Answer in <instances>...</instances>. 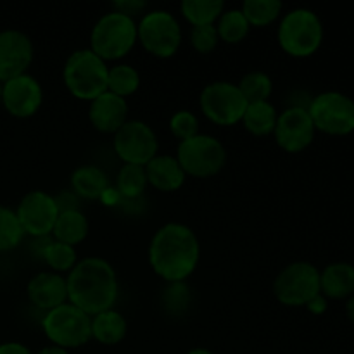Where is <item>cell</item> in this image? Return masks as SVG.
I'll return each mask as SVG.
<instances>
[{"mask_svg": "<svg viewBox=\"0 0 354 354\" xmlns=\"http://www.w3.org/2000/svg\"><path fill=\"white\" fill-rule=\"evenodd\" d=\"M225 9L223 0H183L180 3V12L192 28L216 24Z\"/></svg>", "mask_w": 354, "mask_h": 354, "instance_id": "cell-25", "label": "cell"}, {"mask_svg": "<svg viewBox=\"0 0 354 354\" xmlns=\"http://www.w3.org/2000/svg\"><path fill=\"white\" fill-rule=\"evenodd\" d=\"M315 124L306 107L289 106L279 113L273 138L282 151L297 154L311 145L315 138Z\"/></svg>", "mask_w": 354, "mask_h": 354, "instance_id": "cell-14", "label": "cell"}, {"mask_svg": "<svg viewBox=\"0 0 354 354\" xmlns=\"http://www.w3.org/2000/svg\"><path fill=\"white\" fill-rule=\"evenodd\" d=\"M277 40L280 48L290 57H310L324 41V24L315 10L297 7L282 16Z\"/></svg>", "mask_w": 354, "mask_h": 354, "instance_id": "cell-4", "label": "cell"}, {"mask_svg": "<svg viewBox=\"0 0 354 354\" xmlns=\"http://www.w3.org/2000/svg\"><path fill=\"white\" fill-rule=\"evenodd\" d=\"M175 158L187 176L211 178L227 165V149L213 135L199 133L189 140L178 142Z\"/></svg>", "mask_w": 354, "mask_h": 354, "instance_id": "cell-8", "label": "cell"}, {"mask_svg": "<svg viewBox=\"0 0 354 354\" xmlns=\"http://www.w3.org/2000/svg\"><path fill=\"white\" fill-rule=\"evenodd\" d=\"M283 3L280 0H244L241 6L251 28H266L280 17Z\"/></svg>", "mask_w": 354, "mask_h": 354, "instance_id": "cell-29", "label": "cell"}, {"mask_svg": "<svg viewBox=\"0 0 354 354\" xmlns=\"http://www.w3.org/2000/svg\"><path fill=\"white\" fill-rule=\"evenodd\" d=\"M199 107L204 116L218 127H234L244 118L248 100L239 90L237 83L213 82L203 88Z\"/></svg>", "mask_w": 354, "mask_h": 354, "instance_id": "cell-10", "label": "cell"}, {"mask_svg": "<svg viewBox=\"0 0 354 354\" xmlns=\"http://www.w3.org/2000/svg\"><path fill=\"white\" fill-rule=\"evenodd\" d=\"M147 256L152 272L166 283L187 282L199 265V239L189 225L169 221L152 235Z\"/></svg>", "mask_w": 354, "mask_h": 354, "instance_id": "cell-1", "label": "cell"}, {"mask_svg": "<svg viewBox=\"0 0 354 354\" xmlns=\"http://www.w3.org/2000/svg\"><path fill=\"white\" fill-rule=\"evenodd\" d=\"M149 9V3L145 0H118L113 2V10L124 14V16L131 17V19H140Z\"/></svg>", "mask_w": 354, "mask_h": 354, "instance_id": "cell-36", "label": "cell"}, {"mask_svg": "<svg viewBox=\"0 0 354 354\" xmlns=\"http://www.w3.org/2000/svg\"><path fill=\"white\" fill-rule=\"evenodd\" d=\"M220 44V37L214 24L209 26H196L190 30V45L199 54H209Z\"/></svg>", "mask_w": 354, "mask_h": 354, "instance_id": "cell-35", "label": "cell"}, {"mask_svg": "<svg viewBox=\"0 0 354 354\" xmlns=\"http://www.w3.org/2000/svg\"><path fill=\"white\" fill-rule=\"evenodd\" d=\"M109 66L90 48L75 50L62 69V82L75 99L92 102L107 92Z\"/></svg>", "mask_w": 354, "mask_h": 354, "instance_id": "cell-5", "label": "cell"}, {"mask_svg": "<svg viewBox=\"0 0 354 354\" xmlns=\"http://www.w3.org/2000/svg\"><path fill=\"white\" fill-rule=\"evenodd\" d=\"M128 324L118 310H106L92 317V339L102 346H116L124 341Z\"/></svg>", "mask_w": 354, "mask_h": 354, "instance_id": "cell-22", "label": "cell"}, {"mask_svg": "<svg viewBox=\"0 0 354 354\" xmlns=\"http://www.w3.org/2000/svg\"><path fill=\"white\" fill-rule=\"evenodd\" d=\"M214 26H216L220 41L230 45L241 44L242 40L248 38L249 31H251V24L248 23L241 9H225V12L221 14Z\"/></svg>", "mask_w": 354, "mask_h": 354, "instance_id": "cell-28", "label": "cell"}, {"mask_svg": "<svg viewBox=\"0 0 354 354\" xmlns=\"http://www.w3.org/2000/svg\"><path fill=\"white\" fill-rule=\"evenodd\" d=\"M24 235L33 239L50 237L59 216V206L55 197L45 190H31L24 194L16 209Z\"/></svg>", "mask_w": 354, "mask_h": 354, "instance_id": "cell-13", "label": "cell"}, {"mask_svg": "<svg viewBox=\"0 0 354 354\" xmlns=\"http://www.w3.org/2000/svg\"><path fill=\"white\" fill-rule=\"evenodd\" d=\"M140 88V75L131 64H114L107 73V90L114 95L127 99Z\"/></svg>", "mask_w": 354, "mask_h": 354, "instance_id": "cell-30", "label": "cell"}, {"mask_svg": "<svg viewBox=\"0 0 354 354\" xmlns=\"http://www.w3.org/2000/svg\"><path fill=\"white\" fill-rule=\"evenodd\" d=\"M55 203H57L59 211H69V209H80L78 206V197L68 190V192H61V196H54Z\"/></svg>", "mask_w": 354, "mask_h": 354, "instance_id": "cell-37", "label": "cell"}, {"mask_svg": "<svg viewBox=\"0 0 354 354\" xmlns=\"http://www.w3.org/2000/svg\"><path fill=\"white\" fill-rule=\"evenodd\" d=\"M308 310L311 311L313 315H322L327 311V297L324 296V294H318V296H315L313 299L310 301V303L306 304Z\"/></svg>", "mask_w": 354, "mask_h": 354, "instance_id": "cell-39", "label": "cell"}, {"mask_svg": "<svg viewBox=\"0 0 354 354\" xmlns=\"http://www.w3.org/2000/svg\"><path fill=\"white\" fill-rule=\"evenodd\" d=\"M187 282L166 283V289L161 294V306L171 317H183L192 304V292Z\"/></svg>", "mask_w": 354, "mask_h": 354, "instance_id": "cell-31", "label": "cell"}, {"mask_svg": "<svg viewBox=\"0 0 354 354\" xmlns=\"http://www.w3.org/2000/svg\"><path fill=\"white\" fill-rule=\"evenodd\" d=\"M137 40L154 57L169 59L182 45V26L169 10H147L137 21Z\"/></svg>", "mask_w": 354, "mask_h": 354, "instance_id": "cell-7", "label": "cell"}, {"mask_svg": "<svg viewBox=\"0 0 354 354\" xmlns=\"http://www.w3.org/2000/svg\"><path fill=\"white\" fill-rule=\"evenodd\" d=\"M147 185L145 166L138 165H123L114 180V190L121 199H140Z\"/></svg>", "mask_w": 354, "mask_h": 354, "instance_id": "cell-26", "label": "cell"}, {"mask_svg": "<svg viewBox=\"0 0 354 354\" xmlns=\"http://www.w3.org/2000/svg\"><path fill=\"white\" fill-rule=\"evenodd\" d=\"M113 149L123 165L145 166L159 154V140L145 121L128 120L113 135Z\"/></svg>", "mask_w": 354, "mask_h": 354, "instance_id": "cell-12", "label": "cell"}, {"mask_svg": "<svg viewBox=\"0 0 354 354\" xmlns=\"http://www.w3.org/2000/svg\"><path fill=\"white\" fill-rule=\"evenodd\" d=\"M0 354H33L31 349L28 346H24L23 342H16V341H10V342H3L0 344Z\"/></svg>", "mask_w": 354, "mask_h": 354, "instance_id": "cell-38", "label": "cell"}, {"mask_svg": "<svg viewBox=\"0 0 354 354\" xmlns=\"http://www.w3.org/2000/svg\"><path fill=\"white\" fill-rule=\"evenodd\" d=\"M169 131L178 142L189 140V138L199 135V120L196 114L187 109L176 111L169 118Z\"/></svg>", "mask_w": 354, "mask_h": 354, "instance_id": "cell-34", "label": "cell"}, {"mask_svg": "<svg viewBox=\"0 0 354 354\" xmlns=\"http://www.w3.org/2000/svg\"><path fill=\"white\" fill-rule=\"evenodd\" d=\"M187 354H214V353H211L209 349H206V348H196V349H190Z\"/></svg>", "mask_w": 354, "mask_h": 354, "instance_id": "cell-42", "label": "cell"}, {"mask_svg": "<svg viewBox=\"0 0 354 354\" xmlns=\"http://www.w3.org/2000/svg\"><path fill=\"white\" fill-rule=\"evenodd\" d=\"M320 292L330 299H344L354 294V266L332 263L320 272Z\"/></svg>", "mask_w": 354, "mask_h": 354, "instance_id": "cell-21", "label": "cell"}, {"mask_svg": "<svg viewBox=\"0 0 354 354\" xmlns=\"http://www.w3.org/2000/svg\"><path fill=\"white\" fill-rule=\"evenodd\" d=\"M239 90L248 100V104L252 102H263V100H270L273 93V82L266 73L263 71H251L241 78L237 83Z\"/></svg>", "mask_w": 354, "mask_h": 354, "instance_id": "cell-32", "label": "cell"}, {"mask_svg": "<svg viewBox=\"0 0 354 354\" xmlns=\"http://www.w3.org/2000/svg\"><path fill=\"white\" fill-rule=\"evenodd\" d=\"M41 261L48 266V272L59 273V275H64L66 273V275H68V273L75 268L76 263H78L80 259L76 248L50 239L44 249Z\"/></svg>", "mask_w": 354, "mask_h": 354, "instance_id": "cell-27", "label": "cell"}, {"mask_svg": "<svg viewBox=\"0 0 354 354\" xmlns=\"http://www.w3.org/2000/svg\"><path fill=\"white\" fill-rule=\"evenodd\" d=\"M273 294L283 306H306L320 294V270L308 261L290 263L273 280Z\"/></svg>", "mask_w": 354, "mask_h": 354, "instance_id": "cell-9", "label": "cell"}, {"mask_svg": "<svg viewBox=\"0 0 354 354\" xmlns=\"http://www.w3.org/2000/svg\"><path fill=\"white\" fill-rule=\"evenodd\" d=\"M68 303L88 317L113 310L120 296V280L114 266L99 256L82 258L66 275Z\"/></svg>", "mask_w": 354, "mask_h": 354, "instance_id": "cell-2", "label": "cell"}, {"mask_svg": "<svg viewBox=\"0 0 354 354\" xmlns=\"http://www.w3.org/2000/svg\"><path fill=\"white\" fill-rule=\"evenodd\" d=\"M306 109L315 130L328 135H349L354 131V100L346 93L335 90L318 93Z\"/></svg>", "mask_w": 354, "mask_h": 354, "instance_id": "cell-11", "label": "cell"}, {"mask_svg": "<svg viewBox=\"0 0 354 354\" xmlns=\"http://www.w3.org/2000/svg\"><path fill=\"white\" fill-rule=\"evenodd\" d=\"M33 55V41L24 31L14 28L0 31V83L28 73Z\"/></svg>", "mask_w": 354, "mask_h": 354, "instance_id": "cell-16", "label": "cell"}, {"mask_svg": "<svg viewBox=\"0 0 354 354\" xmlns=\"http://www.w3.org/2000/svg\"><path fill=\"white\" fill-rule=\"evenodd\" d=\"M24 232L21 228L16 211L0 206V252L14 251L23 242Z\"/></svg>", "mask_w": 354, "mask_h": 354, "instance_id": "cell-33", "label": "cell"}, {"mask_svg": "<svg viewBox=\"0 0 354 354\" xmlns=\"http://www.w3.org/2000/svg\"><path fill=\"white\" fill-rule=\"evenodd\" d=\"M346 313H348V318L354 324V294L348 299L346 303Z\"/></svg>", "mask_w": 354, "mask_h": 354, "instance_id": "cell-41", "label": "cell"}, {"mask_svg": "<svg viewBox=\"0 0 354 354\" xmlns=\"http://www.w3.org/2000/svg\"><path fill=\"white\" fill-rule=\"evenodd\" d=\"M149 185L161 192H176L185 183L187 175L175 156L158 154L149 165H145Z\"/></svg>", "mask_w": 354, "mask_h": 354, "instance_id": "cell-19", "label": "cell"}, {"mask_svg": "<svg viewBox=\"0 0 354 354\" xmlns=\"http://www.w3.org/2000/svg\"><path fill=\"white\" fill-rule=\"evenodd\" d=\"M137 44V21L109 10L93 24L88 48L104 62H114L127 57Z\"/></svg>", "mask_w": 354, "mask_h": 354, "instance_id": "cell-3", "label": "cell"}, {"mask_svg": "<svg viewBox=\"0 0 354 354\" xmlns=\"http://www.w3.org/2000/svg\"><path fill=\"white\" fill-rule=\"evenodd\" d=\"M37 354H69V351H66V349L57 348V346L50 344V346H45V348H41Z\"/></svg>", "mask_w": 354, "mask_h": 354, "instance_id": "cell-40", "label": "cell"}, {"mask_svg": "<svg viewBox=\"0 0 354 354\" xmlns=\"http://www.w3.org/2000/svg\"><path fill=\"white\" fill-rule=\"evenodd\" d=\"M0 106H2V83H0Z\"/></svg>", "mask_w": 354, "mask_h": 354, "instance_id": "cell-43", "label": "cell"}, {"mask_svg": "<svg viewBox=\"0 0 354 354\" xmlns=\"http://www.w3.org/2000/svg\"><path fill=\"white\" fill-rule=\"evenodd\" d=\"M90 223L88 218L80 209L61 211L57 216V221L52 230V239L76 248L88 237Z\"/></svg>", "mask_w": 354, "mask_h": 354, "instance_id": "cell-23", "label": "cell"}, {"mask_svg": "<svg viewBox=\"0 0 354 354\" xmlns=\"http://www.w3.org/2000/svg\"><path fill=\"white\" fill-rule=\"evenodd\" d=\"M71 192L75 194L78 199L85 201H100L111 189L109 178L107 173L102 168L93 165H85L76 168L71 173Z\"/></svg>", "mask_w": 354, "mask_h": 354, "instance_id": "cell-20", "label": "cell"}, {"mask_svg": "<svg viewBox=\"0 0 354 354\" xmlns=\"http://www.w3.org/2000/svg\"><path fill=\"white\" fill-rule=\"evenodd\" d=\"M26 296L28 301L44 313L62 306V304L68 303L66 275H59L54 272L37 273L28 282Z\"/></svg>", "mask_w": 354, "mask_h": 354, "instance_id": "cell-17", "label": "cell"}, {"mask_svg": "<svg viewBox=\"0 0 354 354\" xmlns=\"http://www.w3.org/2000/svg\"><path fill=\"white\" fill-rule=\"evenodd\" d=\"M277 120H279L277 107L270 100H263V102L248 104L241 123L254 137H268V135H273Z\"/></svg>", "mask_w": 354, "mask_h": 354, "instance_id": "cell-24", "label": "cell"}, {"mask_svg": "<svg viewBox=\"0 0 354 354\" xmlns=\"http://www.w3.org/2000/svg\"><path fill=\"white\" fill-rule=\"evenodd\" d=\"M41 328L52 346L66 351L82 348L92 341V317L69 303L44 313Z\"/></svg>", "mask_w": 354, "mask_h": 354, "instance_id": "cell-6", "label": "cell"}, {"mask_svg": "<svg viewBox=\"0 0 354 354\" xmlns=\"http://www.w3.org/2000/svg\"><path fill=\"white\" fill-rule=\"evenodd\" d=\"M88 120L100 133L114 135L128 121L127 99H121L107 90L90 102Z\"/></svg>", "mask_w": 354, "mask_h": 354, "instance_id": "cell-18", "label": "cell"}, {"mask_svg": "<svg viewBox=\"0 0 354 354\" xmlns=\"http://www.w3.org/2000/svg\"><path fill=\"white\" fill-rule=\"evenodd\" d=\"M44 104V88L30 73L2 83V106L10 116L26 120L35 116Z\"/></svg>", "mask_w": 354, "mask_h": 354, "instance_id": "cell-15", "label": "cell"}]
</instances>
